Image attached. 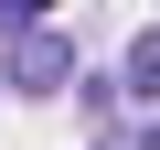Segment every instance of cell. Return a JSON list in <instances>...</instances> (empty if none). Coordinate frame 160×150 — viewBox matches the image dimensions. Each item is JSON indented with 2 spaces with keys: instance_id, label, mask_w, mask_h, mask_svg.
I'll list each match as a JSON object with an SVG mask.
<instances>
[{
  "instance_id": "cell-1",
  "label": "cell",
  "mask_w": 160,
  "mask_h": 150,
  "mask_svg": "<svg viewBox=\"0 0 160 150\" xmlns=\"http://www.w3.org/2000/svg\"><path fill=\"white\" fill-rule=\"evenodd\" d=\"M11 86H22V97H64V86H75V43L43 32V22L11 32Z\"/></svg>"
},
{
  "instance_id": "cell-2",
  "label": "cell",
  "mask_w": 160,
  "mask_h": 150,
  "mask_svg": "<svg viewBox=\"0 0 160 150\" xmlns=\"http://www.w3.org/2000/svg\"><path fill=\"white\" fill-rule=\"evenodd\" d=\"M118 86H128V97H160V22H149V32H128V64H118Z\"/></svg>"
},
{
  "instance_id": "cell-3",
  "label": "cell",
  "mask_w": 160,
  "mask_h": 150,
  "mask_svg": "<svg viewBox=\"0 0 160 150\" xmlns=\"http://www.w3.org/2000/svg\"><path fill=\"white\" fill-rule=\"evenodd\" d=\"M43 11H64V0H0V32H32Z\"/></svg>"
},
{
  "instance_id": "cell-4",
  "label": "cell",
  "mask_w": 160,
  "mask_h": 150,
  "mask_svg": "<svg viewBox=\"0 0 160 150\" xmlns=\"http://www.w3.org/2000/svg\"><path fill=\"white\" fill-rule=\"evenodd\" d=\"M96 150H160V129H139V139H96Z\"/></svg>"
}]
</instances>
